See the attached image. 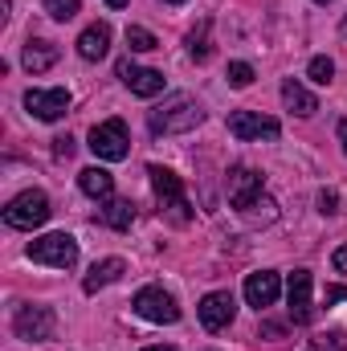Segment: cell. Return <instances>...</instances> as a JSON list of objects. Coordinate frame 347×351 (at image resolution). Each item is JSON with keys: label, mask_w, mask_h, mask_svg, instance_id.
Returning a JSON list of instances; mask_svg holds the SVG:
<instances>
[{"label": "cell", "mask_w": 347, "mask_h": 351, "mask_svg": "<svg viewBox=\"0 0 347 351\" xmlns=\"http://www.w3.org/2000/svg\"><path fill=\"white\" fill-rule=\"evenodd\" d=\"M147 123H152L156 135H184V131H192V127L204 123V106H200L192 94H172L164 106L152 110Z\"/></svg>", "instance_id": "6da1fadb"}, {"label": "cell", "mask_w": 347, "mask_h": 351, "mask_svg": "<svg viewBox=\"0 0 347 351\" xmlns=\"http://www.w3.org/2000/svg\"><path fill=\"white\" fill-rule=\"evenodd\" d=\"M147 176H152V188H156V196H160L164 213L172 217V225H188V221H192V204H188V196H184L180 176H176L172 168H160V164H152Z\"/></svg>", "instance_id": "7a4b0ae2"}, {"label": "cell", "mask_w": 347, "mask_h": 351, "mask_svg": "<svg viewBox=\"0 0 347 351\" xmlns=\"http://www.w3.org/2000/svg\"><path fill=\"white\" fill-rule=\"evenodd\" d=\"M29 258L37 265H53V269H74L78 265V241L70 233H45L37 241H29Z\"/></svg>", "instance_id": "3957f363"}, {"label": "cell", "mask_w": 347, "mask_h": 351, "mask_svg": "<svg viewBox=\"0 0 347 351\" xmlns=\"http://www.w3.org/2000/svg\"><path fill=\"white\" fill-rule=\"evenodd\" d=\"M49 213H53V208H49V196L37 192V188H29V192H21V196L8 200L4 225H12V229H37V225L49 221Z\"/></svg>", "instance_id": "277c9868"}, {"label": "cell", "mask_w": 347, "mask_h": 351, "mask_svg": "<svg viewBox=\"0 0 347 351\" xmlns=\"http://www.w3.org/2000/svg\"><path fill=\"white\" fill-rule=\"evenodd\" d=\"M90 152H94L98 160H106V164L127 160V152H131L127 123H123V119H106V123H98V127L90 131Z\"/></svg>", "instance_id": "5b68a950"}, {"label": "cell", "mask_w": 347, "mask_h": 351, "mask_svg": "<svg viewBox=\"0 0 347 351\" xmlns=\"http://www.w3.org/2000/svg\"><path fill=\"white\" fill-rule=\"evenodd\" d=\"M12 331H16V339L49 343L53 331H58V315H53L49 306H16V315H12Z\"/></svg>", "instance_id": "8992f818"}, {"label": "cell", "mask_w": 347, "mask_h": 351, "mask_svg": "<svg viewBox=\"0 0 347 351\" xmlns=\"http://www.w3.org/2000/svg\"><path fill=\"white\" fill-rule=\"evenodd\" d=\"M229 135L241 139V143H261V139L270 143V139L282 135V127H278V119H270L261 110H233L229 114Z\"/></svg>", "instance_id": "52a82bcc"}, {"label": "cell", "mask_w": 347, "mask_h": 351, "mask_svg": "<svg viewBox=\"0 0 347 351\" xmlns=\"http://www.w3.org/2000/svg\"><path fill=\"white\" fill-rule=\"evenodd\" d=\"M131 306H135V315H139V319L160 323V327L180 319V306H176V298L164 290V286H143V290L135 294V302H131Z\"/></svg>", "instance_id": "ba28073f"}, {"label": "cell", "mask_w": 347, "mask_h": 351, "mask_svg": "<svg viewBox=\"0 0 347 351\" xmlns=\"http://www.w3.org/2000/svg\"><path fill=\"white\" fill-rule=\"evenodd\" d=\"M25 106H29V114H33V119H41V123H58V119L70 110V90H66V86L29 90V94H25Z\"/></svg>", "instance_id": "9c48e42d"}, {"label": "cell", "mask_w": 347, "mask_h": 351, "mask_svg": "<svg viewBox=\"0 0 347 351\" xmlns=\"http://www.w3.org/2000/svg\"><path fill=\"white\" fill-rule=\"evenodd\" d=\"M200 323H204V331H225L229 323H233V315H237V302H233V294L229 290H213V294H204L200 298Z\"/></svg>", "instance_id": "30bf717a"}, {"label": "cell", "mask_w": 347, "mask_h": 351, "mask_svg": "<svg viewBox=\"0 0 347 351\" xmlns=\"http://www.w3.org/2000/svg\"><path fill=\"white\" fill-rule=\"evenodd\" d=\"M265 192H261V176L254 168H246V164H237V168H229V204L237 208V213H246L254 200H261Z\"/></svg>", "instance_id": "8fae6325"}, {"label": "cell", "mask_w": 347, "mask_h": 351, "mask_svg": "<svg viewBox=\"0 0 347 351\" xmlns=\"http://www.w3.org/2000/svg\"><path fill=\"white\" fill-rule=\"evenodd\" d=\"M311 286H315L311 269H294L290 282H286V302H290V319H294V323H311V315H315Z\"/></svg>", "instance_id": "7c38bea8"}, {"label": "cell", "mask_w": 347, "mask_h": 351, "mask_svg": "<svg viewBox=\"0 0 347 351\" xmlns=\"http://www.w3.org/2000/svg\"><path fill=\"white\" fill-rule=\"evenodd\" d=\"M119 78L131 86V94H139V98H156V94H164V74H160V70H147V66H135L131 58L119 62Z\"/></svg>", "instance_id": "4fadbf2b"}, {"label": "cell", "mask_w": 347, "mask_h": 351, "mask_svg": "<svg viewBox=\"0 0 347 351\" xmlns=\"http://www.w3.org/2000/svg\"><path fill=\"white\" fill-rule=\"evenodd\" d=\"M278 294H282V282H278V274H274V269H258V274H250V278H246V302H250L254 311L274 306V302H278Z\"/></svg>", "instance_id": "5bb4252c"}, {"label": "cell", "mask_w": 347, "mask_h": 351, "mask_svg": "<svg viewBox=\"0 0 347 351\" xmlns=\"http://www.w3.org/2000/svg\"><path fill=\"white\" fill-rule=\"evenodd\" d=\"M21 62H25L29 74H45V70H53V62H58V45H53V41H41V37H29Z\"/></svg>", "instance_id": "9a60e30c"}, {"label": "cell", "mask_w": 347, "mask_h": 351, "mask_svg": "<svg viewBox=\"0 0 347 351\" xmlns=\"http://www.w3.org/2000/svg\"><path fill=\"white\" fill-rule=\"evenodd\" d=\"M110 53V25H90L82 29V37H78V58H86V62H102Z\"/></svg>", "instance_id": "2e32d148"}, {"label": "cell", "mask_w": 347, "mask_h": 351, "mask_svg": "<svg viewBox=\"0 0 347 351\" xmlns=\"http://www.w3.org/2000/svg\"><path fill=\"white\" fill-rule=\"evenodd\" d=\"M282 102H286V110H290V114H298V119H311V114L319 110V98L302 86V82H294V78H286V82H282Z\"/></svg>", "instance_id": "e0dca14e"}, {"label": "cell", "mask_w": 347, "mask_h": 351, "mask_svg": "<svg viewBox=\"0 0 347 351\" xmlns=\"http://www.w3.org/2000/svg\"><path fill=\"white\" fill-rule=\"evenodd\" d=\"M123 269H127L123 258H102V262H94V265H90V274H86V282H82V290H86V294H98L102 286L119 282V278H123Z\"/></svg>", "instance_id": "ac0fdd59"}, {"label": "cell", "mask_w": 347, "mask_h": 351, "mask_svg": "<svg viewBox=\"0 0 347 351\" xmlns=\"http://www.w3.org/2000/svg\"><path fill=\"white\" fill-rule=\"evenodd\" d=\"M78 184H82V192L94 196V200H110V192H115V176L106 172V168H86V172H78Z\"/></svg>", "instance_id": "d6986e66"}, {"label": "cell", "mask_w": 347, "mask_h": 351, "mask_svg": "<svg viewBox=\"0 0 347 351\" xmlns=\"http://www.w3.org/2000/svg\"><path fill=\"white\" fill-rule=\"evenodd\" d=\"M98 221L123 233V229H131V221H135V208H131L127 200H102V208H98Z\"/></svg>", "instance_id": "ffe728a7"}, {"label": "cell", "mask_w": 347, "mask_h": 351, "mask_svg": "<svg viewBox=\"0 0 347 351\" xmlns=\"http://www.w3.org/2000/svg\"><path fill=\"white\" fill-rule=\"evenodd\" d=\"M127 45H131V53H152L160 41H156V33H147V29L131 25V29H127Z\"/></svg>", "instance_id": "44dd1931"}, {"label": "cell", "mask_w": 347, "mask_h": 351, "mask_svg": "<svg viewBox=\"0 0 347 351\" xmlns=\"http://www.w3.org/2000/svg\"><path fill=\"white\" fill-rule=\"evenodd\" d=\"M208 49H213V45H208V21H200V29H192V33H188V53H192L196 62H204V58H208Z\"/></svg>", "instance_id": "7402d4cb"}, {"label": "cell", "mask_w": 347, "mask_h": 351, "mask_svg": "<svg viewBox=\"0 0 347 351\" xmlns=\"http://www.w3.org/2000/svg\"><path fill=\"white\" fill-rule=\"evenodd\" d=\"M241 217H246V221H261V225H270V221L278 217V204H274L270 196H261V200H254V204H250Z\"/></svg>", "instance_id": "603a6c76"}, {"label": "cell", "mask_w": 347, "mask_h": 351, "mask_svg": "<svg viewBox=\"0 0 347 351\" xmlns=\"http://www.w3.org/2000/svg\"><path fill=\"white\" fill-rule=\"evenodd\" d=\"M307 78H311V82H319V86H327V82L335 78V62H331V58H311Z\"/></svg>", "instance_id": "cb8c5ba5"}, {"label": "cell", "mask_w": 347, "mask_h": 351, "mask_svg": "<svg viewBox=\"0 0 347 351\" xmlns=\"http://www.w3.org/2000/svg\"><path fill=\"white\" fill-rule=\"evenodd\" d=\"M78 8H82V0H45V12H49L53 21H74Z\"/></svg>", "instance_id": "d4e9b609"}, {"label": "cell", "mask_w": 347, "mask_h": 351, "mask_svg": "<svg viewBox=\"0 0 347 351\" xmlns=\"http://www.w3.org/2000/svg\"><path fill=\"white\" fill-rule=\"evenodd\" d=\"M254 82V66L250 62H229V86H250Z\"/></svg>", "instance_id": "484cf974"}, {"label": "cell", "mask_w": 347, "mask_h": 351, "mask_svg": "<svg viewBox=\"0 0 347 351\" xmlns=\"http://www.w3.org/2000/svg\"><path fill=\"white\" fill-rule=\"evenodd\" d=\"M53 152L70 160V152H74V139H70V135H62V139H53Z\"/></svg>", "instance_id": "4316f807"}, {"label": "cell", "mask_w": 347, "mask_h": 351, "mask_svg": "<svg viewBox=\"0 0 347 351\" xmlns=\"http://www.w3.org/2000/svg\"><path fill=\"white\" fill-rule=\"evenodd\" d=\"M335 192H319V213H335Z\"/></svg>", "instance_id": "83f0119b"}, {"label": "cell", "mask_w": 347, "mask_h": 351, "mask_svg": "<svg viewBox=\"0 0 347 351\" xmlns=\"http://www.w3.org/2000/svg\"><path fill=\"white\" fill-rule=\"evenodd\" d=\"M327 302H347V286H327Z\"/></svg>", "instance_id": "f1b7e54d"}, {"label": "cell", "mask_w": 347, "mask_h": 351, "mask_svg": "<svg viewBox=\"0 0 347 351\" xmlns=\"http://www.w3.org/2000/svg\"><path fill=\"white\" fill-rule=\"evenodd\" d=\"M331 265H335L339 274H347V245H339V250H335V258H331Z\"/></svg>", "instance_id": "f546056e"}, {"label": "cell", "mask_w": 347, "mask_h": 351, "mask_svg": "<svg viewBox=\"0 0 347 351\" xmlns=\"http://www.w3.org/2000/svg\"><path fill=\"white\" fill-rule=\"evenodd\" d=\"M339 143H344V152H347V119L339 123Z\"/></svg>", "instance_id": "4dcf8cb0"}, {"label": "cell", "mask_w": 347, "mask_h": 351, "mask_svg": "<svg viewBox=\"0 0 347 351\" xmlns=\"http://www.w3.org/2000/svg\"><path fill=\"white\" fill-rule=\"evenodd\" d=\"M106 4H110V8H123V4H127V0H106Z\"/></svg>", "instance_id": "1f68e13d"}, {"label": "cell", "mask_w": 347, "mask_h": 351, "mask_svg": "<svg viewBox=\"0 0 347 351\" xmlns=\"http://www.w3.org/2000/svg\"><path fill=\"white\" fill-rule=\"evenodd\" d=\"M143 351H172V348H164V343H156V348H143Z\"/></svg>", "instance_id": "d6a6232c"}, {"label": "cell", "mask_w": 347, "mask_h": 351, "mask_svg": "<svg viewBox=\"0 0 347 351\" xmlns=\"http://www.w3.org/2000/svg\"><path fill=\"white\" fill-rule=\"evenodd\" d=\"M164 4H184V0H164Z\"/></svg>", "instance_id": "836d02e7"}, {"label": "cell", "mask_w": 347, "mask_h": 351, "mask_svg": "<svg viewBox=\"0 0 347 351\" xmlns=\"http://www.w3.org/2000/svg\"><path fill=\"white\" fill-rule=\"evenodd\" d=\"M315 4H331V0H315Z\"/></svg>", "instance_id": "e575fe53"}, {"label": "cell", "mask_w": 347, "mask_h": 351, "mask_svg": "<svg viewBox=\"0 0 347 351\" xmlns=\"http://www.w3.org/2000/svg\"><path fill=\"white\" fill-rule=\"evenodd\" d=\"M344 33H347V21H344Z\"/></svg>", "instance_id": "d590c367"}]
</instances>
